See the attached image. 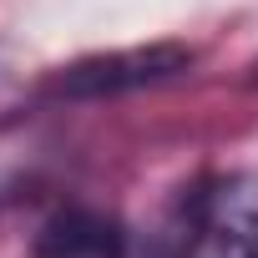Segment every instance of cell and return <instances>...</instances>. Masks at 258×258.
<instances>
[{"mask_svg": "<svg viewBox=\"0 0 258 258\" xmlns=\"http://www.w3.org/2000/svg\"><path fill=\"white\" fill-rule=\"evenodd\" d=\"M126 233L96 208H61L36 233V258H121Z\"/></svg>", "mask_w": 258, "mask_h": 258, "instance_id": "cell-3", "label": "cell"}, {"mask_svg": "<svg viewBox=\"0 0 258 258\" xmlns=\"http://www.w3.org/2000/svg\"><path fill=\"white\" fill-rule=\"evenodd\" d=\"M192 66V51L182 46H137V51H106V56H86L66 71H56L46 81V96H66V101H101L116 91H137V86H157L177 71Z\"/></svg>", "mask_w": 258, "mask_h": 258, "instance_id": "cell-2", "label": "cell"}, {"mask_svg": "<svg viewBox=\"0 0 258 258\" xmlns=\"http://www.w3.org/2000/svg\"><path fill=\"white\" fill-rule=\"evenodd\" d=\"M172 258H258V187L213 182L187 203Z\"/></svg>", "mask_w": 258, "mask_h": 258, "instance_id": "cell-1", "label": "cell"}]
</instances>
